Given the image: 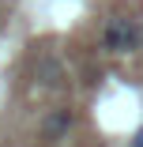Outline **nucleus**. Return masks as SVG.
Listing matches in <instances>:
<instances>
[{"label": "nucleus", "instance_id": "nucleus-2", "mask_svg": "<svg viewBox=\"0 0 143 147\" xmlns=\"http://www.w3.org/2000/svg\"><path fill=\"white\" fill-rule=\"evenodd\" d=\"M72 128V109H53L45 121H42V136L45 140H64Z\"/></svg>", "mask_w": 143, "mask_h": 147}, {"label": "nucleus", "instance_id": "nucleus-1", "mask_svg": "<svg viewBox=\"0 0 143 147\" xmlns=\"http://www.w3.org/2000/svg\"><path fill=\"white\" fill-rule=\"evenodd\" d=\"M143 45V23L128 15H113L102 26V49L105 53H136Z\"/></svg>", "mask_w": 143, "mask_h": 147}, {"label": "nucleus", "instance_id": "nucleus-4", "mask_svg": "<svg viewBox=\"0 0 143 147\" xmlns=\"http://www.w3.org/2000/svg\"><path fill=\"white\" fill-rule=\"evenodd\" d=\"M132 147H143V132H136V140H132Z\"/></svg>", "mask_w": 143, "mask_h": 147}, {"label": "nucleus", "instance_id": "nucleus-3", "mask_svg": "<svg viewBox=\"0 0 143 147\" xmlns=\"http://www.w3.org/2000/svg\"><path fill=\"white\" fill-rule=\"evenodd\" d=\"M38 79H42V83H49V87H56V83L64 79L60 61H53V57H42V61H38Z\"/></svg>", "mask_w": 143, "mask_h": 147}]
</instances>
